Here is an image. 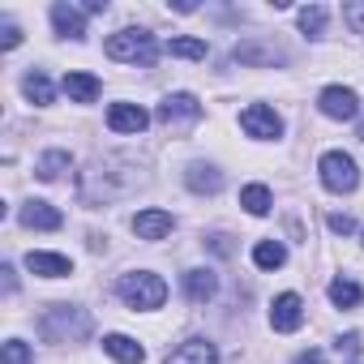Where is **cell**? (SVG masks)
Returning <instances> with one entry per match:
<instances>
[{
  "label": "cell",
  "mask_w": 364,
  "mask_h": 364,
  "mask_svg": "<svg viewBox=\"0 0 364 364\" xmlns=\"http://www.w3.org/2000/svg\"><path fill=\"white\" fill-rule=\"evenodd\" d=\"M146 180H150L146 167L133 163L129 154H103L77 176V193H82L86 206H107V202H120V198L137 193Z\"/></svg>",
  "instance_id": "obj_1"
},
{
  "label": "cell",
  "mask_w": 364,
  "mask_h": 364,
  "mask_svg": "<svg viewBox=\"0 0 364 364\" xmlns=\"http://www.w3.org/2000/svg\"><path fill=\"white\" fill-rule=\"evenodd\" d=\"M90 313L82 304H48L43 317H39V334L48 343H82L90 334Z\"/></svg>",
  "instance_id": "obj_2"
},
{
  "label": "cell",
  "mask_w": 364,
  "mask_h": 364,
  "mask_svg": "<svg viewBox=\"0 0 364 364\" xmlns=\"http://www.w3.org/2000/svg\"><path fill=\"white\" fill-rule=\"evenodd\" d=\"M116 296H120L129 309L150 313V309H163V300H167V283H163L154 270H129V274L116 279Z\"/></svg>",
  "instance_id": "obj_3"
},
{
  "label": "cell",
  "mask_w": 364,
  "mask_h": 364,
  "mask_svg": "<svg viewBox=\"0 0 364 364\" xmlns=\"http://www.w3.org/2000/svg\"><path fill=\"white\" fill-rule=\"evenodd\" d=\"M103 52L112 56V60H129V65H141V69H150L154 65V56H159V39L150 35V31H116V35H107V43H103Z\"/></svg>",
  "instance_id": "obj_4"
},
{
  "label": "cell",
  "mask_w": 364,
  "mask_h": 364,
  "mask_svg": "<svg viewBox=\"0 0 364 364\" xmlns=\"http://www.w3.org/2000/svg\"><path fill=\"white\" fill-rule=\"evenodd\" d=\"M154 120L171 133H189L198 120H202V99L189 95V90H176V95H163L159 107H154Z\"/></svg>",
  "instance_id": "obj_5"
},
{
  "label": "cell",
  "mask_w": 364,
  "mask_h": 364,
  "mask_svg": "<svg viewBox=\"0 0 364 364\" xmlns=\"http://www.w3.org/2000/svg\"><path fill=\"white\" fill-rule=\"evenodd\" d=\"M317 176H321V185L330 193H351L360 185V167H355V159L347 150H326L317 159Z\"/></svg>",
  "instance_id": "obj_6"
},
{
  "label": "cell",
  "mask_w": 364,
  "mask_h": 364,
  "mask_svg": "<svg viewBox=\"0 0 364 364\" xmlns=\"http://www.w3.org/2000/svg\"><path fill=\"white\" fill-rule=\"evenodd\" d=\"M240 129L257 141H279L283 137V116L270 107V103H249L240 112Z\"/></svg>",
  "instance_id": "obj_7"
},
{
  "label": "cell",
  "mask_w": 364,
  "mask_h": 364,
  "mask_svg": "<svg viewBox=\"0 0 364 364\" xmlns=\"http://www.w3.org/2000/svg\"><path fill=\"white\" fill-rule=\"evenodd\" d=\"M240 65H253V69H274V65H287V48H279L274 39H245L236 43L232 52Z\"/></svg>",
  "instance_id": "obj_8"
},
{
  "label": "cell",
  "mask_w": 364,
  "mask_h": 364,
  "mask_svg": "<svg viewBox=\"0 0 364 364\" xmlns=\"http://www.w3.org/2000/svg\"><path fill=\"white\" fill-rule=\"evenodd\" d=\"M317 107H321V116H330V120H355V116H360V95H355L351 86H326V90L317 95Z\"/></svg>",
  "instance_id": "obj_9"
},
{
  "label": "cell",
  "mask_w": 364,
  "mask_h": 364,
  "mask_svg": "<svg viewBox=\"0 0 364 364\" xmlns=\"http://www.w3.org/2000/svg\"><path fill=\"white\" fill-rule=\"evenodd\" d=\"M300 326H304V300H300L296 291L274 296V304H270V330L291 334V330H300Z\"/></svg>",
  "instance_id": "obj_10"
},
{
  "label": "cell",
  "mask_w": 364,
  "mask_h": 364,
  "mask_svg": "<svg viewBox=\"0 0 364 364\" xmlns=\"http://www.w3.org/2000/svg\"><path fill=\"white\" fill-rule=\"evenodd\" d=\"M52 31H56L60 39L82 43V39H86V14H82L77 5H69V0H56V5H52Z\"/></svg>",
  "instance_id": "obj_11"
},
{
  "label": "cell",
  "mask_w": 364,
  "mask_h": 364,
  "mask_svg": "<svg viewBox=\"0 0 364 364\" xmlns=\"http://www.w3.org/2000/svg\"><path fill=\"white\" fill-rule=\"evenodd\" d=\"M180 287H185V300L189 304H210L219 296V274L198 266V270H185V279H180Z\"/></svg>",
  "instance_id": "obj_12"
},
{
  "label": "cell",
  "mask_w": 364,
  "mask_h": 364,
  "mask_svg": "<svg viewBox=\"0 0 364 364\" xmlns=\"http://www.w3.org/2000/svg\"><path fill=\"white\" fill-rule=\"evenodd\" d=\"M18 223H22V228H35V232H56V228H65V215H60L52 202L31 198V202L18 210Z\"/></svg>",
  "instance_id": "obj_13"
},
{
  "label": "cell",
  "mask_w": 364,
  "mask_h": 364,
  "mask_svg": "<svg viewBox=\"0 0 364 364\" xmlns=\"http://www.w3.org/2000/svg\"><path fill=\"white\" fill-rule=\"evenodd\" d=\"M26 270L39 274V279H69V274H73V257L48 253V249H31V253H26Z\"/></svg>",
  "instance_id": "obj_14"
},
{
  "label": "cell",
  "mask_w": 364,
  "mask_h": 364,
  "mask_svg": "<svg viewBox=\"0 0 364 364\" xmlns=\"http://www.w3.org/2000/svg\"><path fill=\"white\" fill-rule=\"evenodd\" d=\"M163 364H219V347L210 338H185L180 347L167 351Z\"/></svg>",
  "instance_id": "obj_15"
},
{
  "label": "cell",
  "mask_w": 364,
  "mask_h": 364,
  "mask_svg": "<svg viewBox=\"0 0 364 364\" xmlns=\"http://www.w3.org/2000/svg\"><path fill=\"white\" fill-rule=\"evenodd\" d=\"M185 185H189L193 193H202V198H215V193L223 189V171H219L215 163H206V159H193V163L185 167Z\"/></svg>",
  "instance_id": "obj_16"
},
{
  "label": "cell",
  "mask_w": 364,
  "mask_h": 364,
  "mask_svg": "<svg viewBox=\"0 0 364 364\" xmlns=\"http://www.w3.org/2000/svg\"><path fill=\"white\" fill-rule=\"evenodd\" d=\"M150 124V112L141 103H112L107 107V129L112 133H141Z\"/></svg>",
  "instance_id": "obj_17"
},
{
  "label": "cell",
  "mask_w": 364,
  "mask_h": 364,
  "mask_svg": "<svg viewBox=\"0 0 364 364\" xmlns=\"http://www.w3.org/2000/svg\"><path fill=\"white\" fill-rule=\"evenodd\" d=\"M171 228H176V219H171L167 210H159V206L133 215V232H137V240H163Z\"/></svg>",
  "instance_id": "obj_18"
},
{
  "label": "cell",
  "mask_w": 364,
  "mask_h": 364,
  "mask_svg": "<svg viewBox=\"0 0 364 364\" xmlns=\"http://www.w3.org/2000/svg\"><path fill=\"white\" fill-rule=\"evenodd\" d=\"M60 90L69 95V103H95V99H99V90H103V82H99L95 73H65Z\"/></svg>",
  "instance_id": "obj_19"
},
{
  "label": "cell",
  "mask_w": 364,
  "mask_h": 364,
  "mask_svg": "<svg viewBox=\"0 0 364 364\" xmlns=\"http://www.w3.org/2000/svg\"><path fill=\"white\" fill-rule=\"evenodd\" d=\"M22 95H26L35 107H52L56 86H52V77H48L43 69H31V73H22Z\"/></svg>",
  "instance_id": "obj_20"
},
{
  "label": "cell",
  "mask_w": 364,
  "mask_h": 364,
  "mask_svg": "<svg viewBox=\"0 0 364 364\" xmlns=\"http://www.w3.org/2000/svg\"><path fill=\"white\" fill-rule=\"evenodd\" d=\"M103 351L112 360H120V364H141L146 360V347L137 338H129V334H103Z\"/></svg>",
  "instance_id": "obj_21"
},
{
  "label": "cell",
  "mask_w": 364,
  "mask_h": 364,
  "mask_svg": "<svg viewBox=\"0 0 364 364\" xmlns=\"http://www.w3.org/2000/svg\"><path fill=\"white\" fill-rule=\"evenodd\" d=\"M69 167H73V154H69V150H43L39 163H35V176H39V180H60Z\"/></svg>",
  "instance_id": "obj_22"
},
{
  "label": "cell",
  "mask_w": 364,
  "mask_h": 364,
  "mask_svg": "<svg viewBox=\"0 0 364 364\" xmlns=\"http://www.w3.org/2000/svg\"><path fill=\"white\" fill-rule=\"evenodd\" d=\"M326 296H330L334 309H355V304L364 300V287H360L355 279H334V283L326 287Z\"/></svg>",
  "instance_id": "obj_23"
},
{
  "label": "cell",
  "mask_w": 364,
  "mask_h": 364,
  "mask_svg": "<svg viewBox=\"0 0 364 364\" xmlns=\"http://www.w3.org/2000/svg\"><path fill=\"white\" fill-rule=\"evenodd\" d=\"M240 206H245L249 215H257V219H262V215H270V210H274V193H270L266 185H245V189H240Z\"/></svg>",
  "instance_id": "obj_24"
},
{
  "label": "cell",
  "mask_w": 364,
  "mask_h": 364,
  "mask_svg": "<svg viewBox=\"0 0 364 364\" xmlns=\"http://www.w3.org/2000/svg\"><path fill=\"white\" fill-rule=\"evenodd\" d=\"M167 56H180V60H206V39H189V35H176L163 43Z\"/></svg>",
  "instance_id": "obj_25"
},
{
  "label": "cell",
  "mask_w": 364,
  "mask_h": 364,
  "mask_svg": "<svg viewBox=\"0 0 364 364\" xmlns=\"http://www.w3.org/2000/svg\"><path fill=\"white\" fill-rule=\"evenodd\" d=\"M296 22H300V31H304L309 39H321V31H326V22H330V9H326V5H304V9H296Z\"/></svg>",
  "instance_id": "obj_26"
},
{
  "label": "cell",
  "mask_w": 364,
  "mask_h": 364,
  "mask_svg": "<svg viewBox=\"0 0 364 364\" xmlns=\"http://www.w3.org/2000/svg\"><path fill=\"white\" fill-rule=\"evenodd\" d=\"M283 262H287V249L279 240H257L253 245V266L257 270H279Z\"/></svg>",
  "instance_id": "obj_27"
},
{
  "label": "cell",
  "mask_w": 364,
  "mask_h": 364,
  "mask_svg": "<svg viewBox=\"0 0 364 364\" xmlns=\"http://www.w3.org/2000/svg\"><path fill=\"white\" fill-rule=\"evenodd\" d=\"M0 364H35V351H31V343H22V338H9L5 347H0Z\"/></svg>",
  "instance_id": "obj_28"
},
{
  "label": "cell",
  "mask_w": 364,
  "mask_h": 364,
  "mask_svg": "<svg viewBox=\"0 0 364 364\" xmlns=\"http://www.w3.org/2000/svg\"><path fill=\"white\" fill-rule=\"evenodd\" d=\"M343 22L351 26V35H364V0H347V5H343Z\"/></svg>",
  "instance_id": "obj_29"
},
{
  "label": "cell",
  "mask_w": 364,
  "mask_h": 364,
  "mask_svg": "<svg viewBox=\"0 0 364 364\" xmlns=\"http://www.w3.org/2000/svg\"><path fill=\"white\" fill-rule=\"evenodd\" d=\"M22 43V26L14 22V18H5V26H0V48H5V52H14Z\"/></svg>",
  "instance_id": "obj_30"
},
{
  "label": "cell",
  "mask_w": 364,
  "mask_h": 364,
  "mask_svg": "<svg viewBox=\"0 0 364 364\" xmlns=\"http://www.w3.org/2000/svg\"><path fill=\"white\" fill-rule=\"evenodd\" d=\"M326 223H330L334 236H351V232H355V219H347V215H330Z\"/></svg>",
  "instance_id": "obj_31"
},
{
  "label": "cell",
  "mask_w": 364,
  "mask_h": 364,
  "mask_svg": "<svg viewBox=\"0 0 364 364\" xmlns=\"http://www.w3.org/2000/svg\"><path fill=\"white\" fill-rule=\"evenodd\" d=\"M334 347H338V351H347V355H355V351L364 347V338L351 330V334H338V338H334Z\"/></svg>",
  "instance_id": "obj_32"
},
{
  "label": "cell",
  "mask_w": 364,
  "mask_h": 364,
  "mask_svg": "<svg viewBox=\"0 0 364 364\" xmlns=\"http://www.w3.org/2000/svg\"><path fill=\"white\" fill-rule=\"evenodd\" d=\"M206 245L219 253V257H232V236H223V232H215V236H206Z\"/></svg>",
  "instance_id": "obj_33"
},
{
  "label": "cell",
  "mask_w": 364,
  "mask_h": 364,
  "mask_svg": "<svg viewBox=\"0 0 364 364\" xmlns=\"http://www.w3.org/2000/svg\"><path fill=\"white\" fill-rule=\"evenodd\" d=\"M291 364H326V355H321V351H300Z\"/></svg>",
  "instance_id": "obj_34"
},
{
  "label": "cell",
  "mask_w": 364,
  "mask_h": 364,
  "mask_svg": "<svg viewBox=\"0 0 364 364\" xmlns=\"http://www.w3.org/2000/svg\"><path fill=\"white\" fill-rule=\"evenodd\" d=\"M0 274H5V291H18V270L14 266H0Z\"/></svg>",
  "instance_id": "obj_35"
},
{
  "label": "cell",
  "mask_w": 364,
  "mask_h": 364,
  "mask_svg": "<svg viewBox=\"0 0 364 364\" xmlns=\"http://www.w3.org/2000/svg\"><path fill=\"white\" fill-rule=\"evenodd\" d=\"M107 9V0H86V5H82V14H103Z\"/></svg>",
  "instance_id": "obj_36"
},
{
  "label": "cell",
  "mask_w": 364,
  "mask_h": 364,
  "mask_svg": "<svg viewBox=\"0 0 364 364\" xmlns=\"http://www.w3.org/2000/svg\"><path fill=\"white\" fill-rule=\"evenodd\" d=\"M360 141H364V120H360Z\"/></svg>",
  "instance_id": "obj_37"
}]
</instances>
